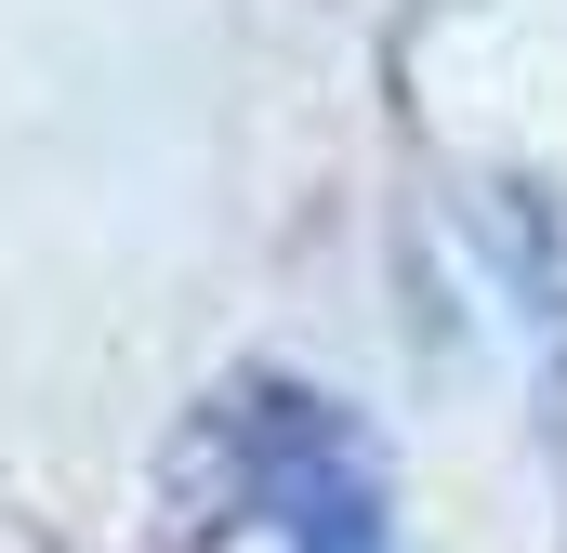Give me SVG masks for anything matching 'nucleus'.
I'll return each instance as SVG.
<instances>
[{
    "label": "nucleus",
    "instance_id": "nucleus-1",
    "mask_svg": "<svg viewBox=\"0 0 567 553\" xmlns=\"http://www.w3.org/2000/svg\"><path fill=\"white\" fill-rule=\"evenodd\" d=\"M158 528L172 553H396V474L330 383L238 369L172 435Z\"/></svg>",
    "mask_w": 567,
    "mask_h": 553
}]
</instances>
